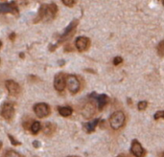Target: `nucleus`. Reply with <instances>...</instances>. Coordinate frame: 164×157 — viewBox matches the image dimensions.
Here are the masks:
<instances>
[{
  "mask_svg": "<svg viewBox=\"0 0 164 157\" xmlns=\"http://www.w3.org/2000/svg\"><path fill=\"white\" fill-rule=\"evenodd\" d=\"M58 13V7L56 4L51 3V4H43L40 6L39 10V13H37V18L34 20V23H37V22L41 20L50 21L57 16Z\"/></svg>",
  "mask_w": 164,
  "mask_h": 157,
  "instance_id": "obj_1",
  "label": "nucleus"
},
{
  "mask_svg": "<svg viewBox=\"0 0 164 157\" xmlns=\"http://www.w3.org/2000/svg\"><path fill=\"white\" fill-rule=\"evenodd\" d=\"M78 23H79V20H78V19H74L73 21H71V23L69 24L68 26L66 27V29L64 30V33L60 36V38H59V41H58L56 44L51 45V46L49 47V50L54 51L60 44L63 43L65 40H67V39L70 38L71 36H73L75 34V30H76V27L78 26Z\"/></svg>",
  "mask_w": 164,
  "mask_h": 157,
  "instance_id": "obj_2",
  "label": "nucleus"
},
{
  "mask_svg": "<svg viewBox=\"0 0 164 157\" xmlns=\"http://www.w3.org/2000/svg\"><path fill=\"white\" fill-rule=\"evenodd\" d=\"M126 121V116L124 114L123 111H115L114 113H112L110 117H109V125L113 129L117 130L120 129L125 124Z\"/></svg>",
  "mask_w": 164,
  "mask_h": 157,
  "instance_id": "obj_3",
  "label": "nucleus"
},
{
  "mask_svg": "<svg viewBox=\"0 0 164 157\" xmlns=\"http://www.w3.org/2000/svg\"><path fill=\"white\" fill-rule=\"evenodd\" d=\"M65 85L72 94H76L80 90V81L75 75H68L65 78Z\"/></svg>",
  "mask_w": 164,
  "mask_h": 157,
  "instance_id": "obj_4",
  "label": "nucleus"
},
{
  "mask_svg": "<svg viewBox=\"0 0 164 157\" xmlns=\"http://www.w3.org/2000/svg\"><path fill=\"white\" fill-rule=\"evenodd\" d=\"M34 111L39 118H44V117H47L50 114V107L47 104L39 102V104H35Z\"/></svg>",
  "mask_w": 164,
  "mask_h": 157,
  "instance_id": "obj_5",
  "label": "nucleus"
},
{
  "mask_svg": "<svg viewBox=\"0 0 164 157\" xmlns=\"http://www.w3.org/2000/svg\"><path fill=\"white\" fill-rule=\"evenodd\" d=\"M1 115L3 116V118L7 121H12L14 117V106L13 104L11 102H5L2 106L1 110Z\"/></svg>",
  "mask_w": 164,
  "mask_h": 157,
  "instance_id": "obj_6",
  "label": "nucleus"
},
{
  "mask_svg": "<svg viewBox=\"0 0 164 157\" xmlns=\"http://www.w3.org/2000/svg\"><path fill=\"white\" fill-rule=\"evenodd\" d=\"M90 46V40L85 36H80L75 40V47L80 52H85Z\"/></svg>",
  "mask_w": 164,
  "mask_h": 157,
  "instance_id": "obj_7",
  "label": "nucleus"
},
{
  "mask_svg": "<svg viewBox=\"0 0 164 157\" xmlns=\"http://www.w3.org/2000/svg\"><path fill=\"white\" fill-rule=\"evenodd\" d=\"M131 152L134 154L135 157H144L146 154V150H144L142 145H141L137 140H134V141L131 142Z\"/></svg>",
  "mask_w": 164,
  "mask_h": 157,
  "instance_id": "obj_8",
  "label": "nucleus"
},
{
  "mask_svg": "<svg viewBox=\"0 0 164 157\" xmlns=\"http://www.w3.org/2000/svg\"><path fill=\"white\" fill-rule=\"evenodd\" d=\"M5 85H6V88H7L9 94L11 96H17L19 95V93L21 92V88H20L19 84H16L14 81H11L9 80L5 82Z\"/></svg>",
  "mask_w": 164,
  "mask_h": 157,
  "instance_id": "obj_9",
  "label": "nucleus"
},
{
  "mask_svg": "<svg viewBox=\"0 0 164 157\" xmlns=\"http://www.w3.org/2000/svg\"><path fill=\"white\" fill-rule=\"evenodd\" d=\"M54 87L59 92H62L65 88V76L63 73H60L55 77Z\"/></svg>",
  "mask_w": 164,
  "mask_h": 157,
  "instance_id": "obj_10",
  "label": "nucleus"
},
{
  "mask_svg": "<svg viewBox=\"0 0 164 157\" xmlns=\"http://www.w3.org/2000/svg\"><path fill=\"white\" fill-rule=\"evenodd\" d=\"M96 109H95V105L92 102H88L83 105L82 109V115L85 118H91L92 116H94Z\"/></svg>",
  "mask_w": 164,
  "mask_h": 157,
  "instance_id": "obj_11",
  "label": "nucleus"
},
{
  "mask_svg": "<svg viewBox=\"0 0 164 157\" xmlns=\"http://www.w3.org/2000/svg\"><path fill=\"white\" fill-rule=\"evenodd\" d=\"M0 12L17 13H18V9H17L16 5V2H12V3H0Z\"/></svg>",
  "mask_w": 164,
  "mask_h": 157,
  "instance_id": "obj_12",
  "label": "nucleus"
},
{
  "mask_svg": "<svg viewBox=\"0 0 164 157\" xmlns=\"http://www.w3.org/2000/svg\"><path fill=\"white\" fill-rule=\"evenodd\" d=\"M90 98L96 99V101L98 102V106H99V109L100 110H102L103 108L105 107V105L108 104V96L105 95V94H102V95H97L96 93L93 92V93H91Z\"/></svg>",
  "mask_w": 164,
  "mask_h": 157,
  "instance_id": "obj_13",
  "label": "nucleus"
},
{
  "mask_svg": "<svg viewBox=\"0 0 164 157\" xmlns=\"http://www.w3.org/2000/svg\"><path fill=\"white\" fill-rule=\"evenodd\" d=\"M56 129L57 125L53 124V123H45V125H43V133L48 137H51L53 135Z\"/></svg>",
  "mask_w": 164,
  "mask_h": 157,
  "instance_id": "obj_14",
  "label": "nucleus"
},
{
  "mask_svg": "<svg viewBox=\"0 0 164 157\" xmlns=\"http://www.w3.org/2000/svg\"><path fill=\"white\" fill-rule=\"evenodd\" d=\"M99 121H100V119L99 118H96V119H94L93 121H91V122H89V123H86V124L85 125L86 132H88V133L93 132L94 129H95V127H96L97 125L99 124Z\"/></svg>",
  "mask_w": 164,
  "mask_h": 157,
  "instance_id": "obj_15",
  "label": "nucleus"
},
{
  "mask_svg": "<svg viewBox=\"0 0 164 157\" xmlns=\"http://www.w3.org/2000/svg\"><path fill=\"white\" fill-rule=\"evenodd\" d=\"M72 108L69 106H60L59 107V113L63 117H68L72 114Z\"/></svg>",
  "mask_w": 164,
  "mask_h": 157,
  "instance_id": "obj_16",
  "label": "nucleus"
},
{
  "mask_svg": "<svg viewBox=\"0 0 164 157\" xmlns=\"http://www.w3.org/2000/svg\"><path fill=\"white\" fill-rule=\"evenodd\" d=\"M40 128H41V125H40L39 122L34 121L31 124L30 129H31L32 133H33V134H37V133H39V131L40 130Z\"/></svg>",
  "mask_w": 164,
  "mask_h": 157,
  "instance_id": "obj_17",
  "label": "nucleus"
},
{
  "mask_svg": "<svg viewBox=\"0 0 164 157\" xmlns=\"http://www.w3.org/2000/svg\"><path fill=\"white\" fill-rule=\"evenodd\" d=\"M3 157H23V156L20 155L19 153H17L16 151L14 150H7Z\"/></svg>",
  "mask_w": 164,
  "mask_h": 157,
  "instance_id": "obj_18",
  "label": "nucleus"
},
{
  "mask_svg": "<svg viewBox=\"0 0 164 157\" xmlns=\"http://www.w3.org/2000/svg\"><path fill=\"white\" fill-rule=\"evenodd\" d=\"M163 45H164V41L161 40L159 42V44H158L157 47V53H158V55H159L160 57H163V54H164V47H163Z\"/></svg>",
  "mask_w": 164,
  "mask_h": 157,
  "instance_id": "obj_19",
  "label": "nucleus"
},
{
  "mask_svg": "<svg viewBox=\"0 0 164 157\" xmlns=\"http://www.w3.org/2000/svg\"><path fill=\"white\" fill-rule=\"evenodd\" d=\"M147 106H148V102L147 101H141L138 102V104H137L138 110H145Z\"/></svg>",
  "mask_w": 164,
  "mask_h": 157,
  "instance_id": "obj_20",
  "label": "nucleus"
},
{
  "mask_svg": "<svg viewBox=\"0 0 164 157\" xmlns=\"http://www.w3.org/2000/svg\"><path fill=\"white\" fill-rule=\"evenodd\" d=\"M8 137H9V139H10V142L12 143V145H13V146H19V145H21V143H20L19 141H16V138H14L13 135H11V134H8Z\"/></svg>",
  "mask_w": 164,
  "mask_h": 157,
  "instance_id": "obj_21",
  "label": "nucleus"
},
{
  "mask_svg": "<svg viewBox=\"0 0 164 157\" xmlns=\"http://www.w3.org/2000/svg\"><path fill=\"white\" fill-rule=\"evenodd\" d=\"M62 3H63V5H65V6L72 8L75 4H76V1H74V0H63Z\"/></svg>",
  "mask_w": 164,
  "mask_h": 157,
  "instance_id": "obj_22",
  "label": "nucleus"
},
{
  "mask_svg": "<svg viewBox=\"0 0 164 157\" xmlns=\"http://www.w3.org/2000/svg\"><path fill=\"white\" fill-rule=\"evenodd\" d=\"M123 62V59L121 57H115L113 59V64L114 65H119Z\"/></svg>",
  "mask_w": 164,
  "mask_h": 157,
  "instance_id": "obj_23",
  "label": "nucleus"
},
{
  "mask_svg": "<svg viewBox=\"0 0 164 157\" xmlns=\"http://www.w3.org/2000/svg\"><path fill=\"white\" fill-rule=\"evenodd\" d=\"M163 117H164V112H163L162 110L157 111V112L155 114V120L161 119V118H163Z\"/></svg>",
  "mask_w": 164,
  "mask_h": 157,
  "instance_id": "obj_24",
  "label": "nucleus"
},
{
  "mask_svg": "<svg viewBox=\"0 0 164 157\" xmlns=\"http://www.w3.org/2000/svg\"><path fill=\"white\" fill-rule=\"evenodd\" d=\"M64 51H65V52H69V51H70V52H72V51H73V48H72L70 45H67V46H65Z\"/></svg>",
  "mask_w": 164,
  "mask_h": 157,
  "instance_id": "obj_25",
  "label": "nucleus"
},
{
  "mask_svg": "<svg viewBox=\"0 0 164 157\" xmlns=\"http://www.w3.org/2000/svg\"><path fill=\"white\" fill-rule=\"evenodd\" d=\"M33 146L36 148H39V147H40V144H39V141H34L33 142Z\"/></svg>",
  "mask_w": 164,
  "mask_h": 157,
  "instance_id": "obj_26",
  "label": "nucleus"
},
{
  "mask_svg": "<svg viewBox=\"0 0 164 157\" xmlns=\"http://www.w3.org/2000/svg\"><path fill=\"white\" fill-rule=\"evenodd\" d=\"M14 38H16V33H12L10 35V39L11 40H14Z\"/></svg>",
  "mask_w": 164,
  "mask_h": 157,
  "instance_id": "obj_27",
  "label": "nucleus"
},
{
  "mask_svg": "<svg viewBox=\"0 0 164 157\" xmlns=\"http://www.w3.org/2000/svg\"><path fill=\"white\" fill-rule=\"evenodd\" d=\"M116 157H129V156L125 155V154H120V155H118V156H116Z\"/></svg>",
  "mask_w": 164,
  "mask_h": 157,
  "instance_id": "obj_28",
  "label": "nucleus"
},
{
  "mask_svg": "<svg viewBox=\"0 0 164 157\" xmlns=\"http://www.w3.org/2000/svg\"><path fill=\"white\" fill-rule=\"evenodd\" d=\"M0 47H2V42L0 41Z\"/></svg>",
  "mask_w": 164,
  "mask_h": 157,
  "instance_id": "obj_29",
  "label": "nucleus"
},
{
  "mask_svg": "<svg viewBox=\"0 0 164 157\" xmlns=\"http://www.w3.org/2000/svg\"><path fill=\"white\" fill-rule=\"evenodd\" d=\"M68 157H78V156H68Z\"/></svg>",
  "mask_w": 164,
  "mask_h": 157,
  "instance_id": "obj_30",
  "label": "nucleus"
},
{
  "mask_svg": "<svg viewBox=\"0 0 164 157\" xmlns=\"http://www.w3.org/2000/svg\"><path fill=\"white\" fill-rule=\"evenodd\" d=\"M0 62H1V61H0Z\"/></svg>",
  "mask_w": 164,
  "mask_h": 157,
  "instance_id": "obj_31",
  "label": "nucleus"
}]
</instances>
